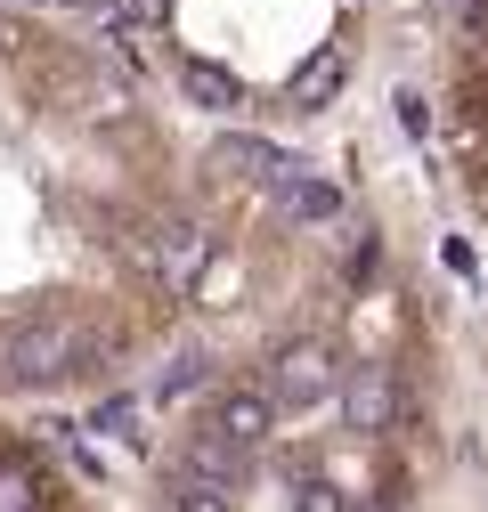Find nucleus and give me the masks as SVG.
I'll use <instances>...</instances> for the list:
<instances>
[{"label": "nucleus", "mask_w": 488, "mask_h": 512, "mask_svg": "<svg viewBox=\"0 0 488 512\" xmlns=\"http://www.w3.org/2000/svg\"><path fill=\"white\" fill-rule=\"evenodd\" d=\"M293 512H350V496H342V488H334L326 472H310V480L293 488Z\"/></svg>", "instance_id": "ddd939ff"}, {"label": "nucleus", "mask_w": 488, "mask_h": 512, "mask_svg": "<svg viewBox=\"0 0 488 512\" xmlns=\"http://www.w3.org/2000/svg\"><path fill=\"white\" fill-rule=\"evenodd\" d=\"M204 171H220V179H277L285 155H277L269 139H253V131H220V139L204 147Z\"/></svg>", "instance_id": "0eeeda50"}, {"label": "nucleus", "mask_w": 488, "mask_h": 512, "mask_svg": "<svg viewBox=\"0 0 488 512\" xmlns=\"http://www.w3.org/2000/svg\"><path fill=\"white\" fill-rule=\"evenodd\" d=\"M269 212H277V220H318V228H326V220L342 212V187H334L326 171H310V163L285 155V171L269 179Z\"/></svg>", "instance_id": "39448f33"}, {"label": "nucleus", "mask_w": 488, "mask_h": 512, "mask_svg": "<svg viewBox=\"0 0 488 512\" xmlns=\"http://www.w3.org/2000/svg\"><path fill=\"white\" fill-rule=\"evenodd\" d=\"M179 90H188L204 114H236L244 106V82L228 66H212V57H188V66H179Z\"/></svg>", "instance_id": "1a4fd4ad"}, {"label": "nucleus", "mask_w": 488, "mask_h": 512, "mask_svg": "<svg viewBox=\"0 0 488 512\" xmlns=\"http://www.w3.org/2000/svg\"><path fill=\"white\" fill-rule=\"evenodd\" d=\"M0 512H49V480L25 456H0Z\"/></svg>", "instance_id": "9d476101"}, {"label": "nucleus", "mask_w": 488, "mask_h": 512, "mask_svg": "<svg viewBox=\"0 0 488 512\" xmlns=\"http://www.w3.org/2000/svg\"><path fill=\"white\" fill-rule=\"evenodd\" d=\"M440 261H448V277H480V261H472V244H464V236L440 244Z\"/></svg>", "instance_id": "dca6fc26"}, {"label": "nucleus", "mask_w": 488, "mask_h": 512, "mask_svg": "<svg viewBox=\"0 0 488 512\" xmlns=\"http://www.w3.org/2000/svg\"><path fill=\"white\" fill-rule=\"evenodd\" d=\"M334 382H342V366H334L326 342H285V350L269 358V374H261V391H269L277 415H301V407H326Z\"/></svg>", "instance_id": "f03ea898"}, {"label": "nucleus", "mask_w": 488, "mask_h": 512, "mask_svg": "<svg viewBox=\"0 0 488 512\" xmlns=\"http://www.w3.org/2000/svg\"><path fill=\"white\" fill-rule=\"evenodd\" d=\"M204 382H212V358H204V350H188V358H171L163 399H188V391H204Z\"/></svg>", "instance_id": "f8f14e48"}, {"label": "nucleus", "mask_w": 488, "mask_h": 512, "mask_svg": "<svg viewBox=\"0 0 488 512\" xmlns=\"http://www.w3.org/2000/svg\"><path fill=\"white\" fill-rule=\"evenodd\" d=\"M139 269L163 285V293H196V277L212 269V236L196 220H155L139 236Z\"/></svg>", "instance_id": "7ed1b4c3"}, {"label": "nucleus", "mask_w": 488, "mask_h": 512, "mask_svg": "<svg viewBox=\"0 0 488 512\" xmlns=\"http://www.w3.org/2000/svg\"><path fill=\"white\" fill-rule=\"evenodd\" d=\"M342 415H350V431H391V415H399V374H391V366H350Z\"/></svg>", "instance_id": "423d86ee"}, {"label": "nucleus", "mask_w": 488, "mask_h": 512, "mask_svg": "<svg viewBox=\"0 0 488 512\" xmlns=\"http://www.w3.org/2000/svg\"><path fill=\"white\" fill-rule=\"evenodd\" d=\"M0 49H9V17H0Z\"/></svg>", "instance_id": "f3484780"}, {"label": "nucleus", "mask_w": 488, "mask_h": 512, "mask_svg": "<svg viewBox=\"0 0 488 512\" xmlns=\"http://www.w3.org/2000/svg\"><path fill=\"white\" fill-rule=\"evenodd\" d=\"M41 9H57V0H41Z\"/></svg>", "instance_id": "a211bd4d"}, {"label": "nucleus", "mask_w": 488, "mask_h": 512, "mask_svg": "<svg viewBox=\"0 0 488 512\" xmlns=\"http://www.w3.org/2000/svg\"><path fill=\"white\" fill-rule=\"evenodd\" d=\"M334 90H342V57H318V66H301L293 106H318V98H334Z\"/></svg>", "instance_id": "9b49d317"}, {"label": "nucleus", "mask_w": 488, "mask_h": 512, "mask_svg": "<svg viewBox=\"0 0 488 512\" xmlns=\"http://www.w3.org/2000/svg\"><path fill=\"white\" fill-rule=\"evenodd\" d=\"M98 431H106V439H131V431H139V399H106V407H98Z\"/></svg>", "instance_id": "2eb2a0df"}, {"label": "nucleus", "mask_w": 488, "mask_h": 512, "mask_svg": "<svg viewBox=\"0 0 488 512\" xmlns=\"http://www.w3.org/2000/svg\"><path fill=\"white\" fill-rule=\"evenodd\" d=\"M179 480H204V488H228V496H236V480H244V447L196 431V439H188V456H179Z\"/></svg>", "instance_id": "6e6552de"}, {"label": "nucleus", "mask_w": 488, "mask_h": 512, "mask_svg": "<svg viewBox=\"0 0 488 512\" xmlns=\"http://www.w3.org/2000/svg\"><path fill=\"white\" fill-rule=\"evenodd\" d=\"M90 342L74 317H17V326H0V382H17V391H49V382L82 374Z\"/></svg>", "instance_id": "f257e3e1"}, {"label": "nucleus", "mask_w": 488, "mask_h": 512, "mask_svg": "<svg viewBox=\"0 0 488 512\" xmlns=\"http://www.w3.org/2000/svg\"><path fill=\"white\" fill-rule=\"evenodd\" d=\"M171 512H236V496L228 488H204V480H179L171 488Z\"/></svg>", "instance_id": "4468645a"}, {"label": "nucleus", "mask_w": 488, "mask_h": 512, "mask_svg": "<svg viewBox=\"0 0 488 512\" xmlns=\"http://www.w3.org/2000/svg\"><path fill=\"white\" fill-rule=\"evenodd\" d=\"M196 431H212V439H228V447H244V456H253V447L277 431V407H269L261 382H244V391H220V399H212V415H204Z\"/></svg>", "instance_id": "20e7f679"}]
</instances>
